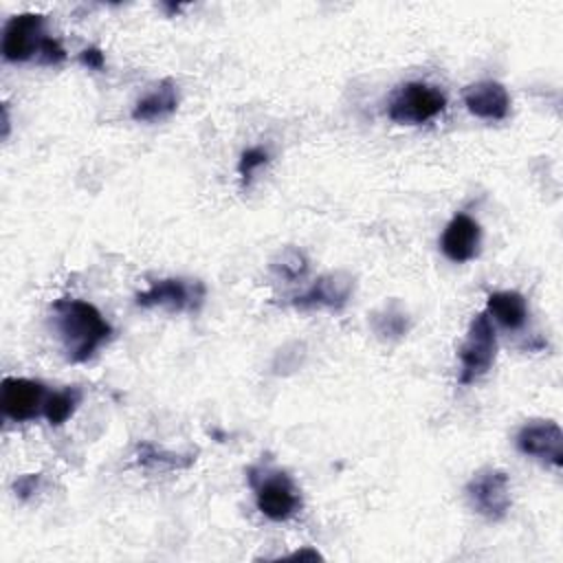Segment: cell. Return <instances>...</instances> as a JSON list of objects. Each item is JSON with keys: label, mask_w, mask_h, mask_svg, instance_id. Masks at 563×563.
Here are the masks:
<instances>
[{"label": "cell", "mask_w": 563, "mask_h": 563, "mask_svg": "<svg viewBox=\"0 0 563 563\" xmlns=\"http://www.w3.org/2000/svg\"><path fill=\"white\" fill-rule=\"evenodd\" d=\"M53 325L66 361L84 363L110 341L112 325L84 299H57L53 303Z\"/></svg>", "instance_id": "1"}, {"label": "cell", "mask_w": 563, "mask_h": 563, "mask_svg": "<svg viewBox=\"0 0 563 563\" xmlns=\"http://www.w3.org/2000/svg\"><path fill=\"white\" fill-rule=\"evenodd\" d=\"M249 484L255 493L257 510L273 521H286L301 506V495L284 471L271 466H251Z\"/></svg>", "instance_id": "2"}, {"label": "cell", "mask_w": 563, "mask_h": 563, "mask_svg": "<svg viewBox=\"0 0 563 563\" xmlns=\"http://www.w3.org/2000/svg\"><path fill=\"white\" fill-rule=\"evenodd\" d=\"M444 108L446 97L440 88L424 81H409L391 95L387 117L400 125H420L438 117Z\"/></svg>", "instance_id": "3"}, {"label": "cell", "mask_w": 563, "mask_h": 563, "mask_svg": "<svg viewBox=\"0 0 563 563\" xmlns=\"http://www.w3.org/2000/svg\"><path fill=\"white\" fill-rule=\"evenodd\" d=\"M497 356V336L493 321L486 312H479L473 317L466 339L460 347V383L471 385L479 376H484Z\"/></svg>", "instance_id": "4"}, {"label": "cell", "mask_w": 563, "mask_h": 563, "mask_svg": "<svg viewBox=\"0 0 563 563\" xmlns=\"http://www.w3.org/2000/svg\"><path fill=\"white\" fill-rule=\"evenodd\" d=\"M464 493L471 508L490 521L504 519L512 504L508 475L501 468H493V466L477 471L468 479Z\"/></svg>", "instance_id": "5"}, {"label": "cell", "mask_w": 563, "mask_h": 563, "mask_svg": "<svg viewBox=\"0 0 563 563\" xmlns=\"http://www.w3.org/2000/svg\"><path fill=\"white\" fill-rule=\"evenodd\" d=\"M205 299V286L198 279L167 277L154 282L147 290L136 295V306L141 308H167L172 312L198 310Z\"/></svg>", "instance_id": "6"}, {"label": "cell", "mask_w": 563, "mask_h": 563, "mask_svg": "<svg viewBox=\"0 0 563 563\" xmlns=\"http://www.w3.org/2000/svg\"><path fill=\"white\" fill-rule=\"evenodd\" d=\"M517 449L543 464L561 468L563 464V431L554 420H530L515 438Z\"/></svg>", "instance_id": "7"}, {"label": "cell", "mask_w": 563, "mask_h": 563, "mask_svg": "<svg viewBox=\"0 0 563 563\" xmlns=\"http://www.w3.org/2000/svg\"><path fill=\"white\" fill-rule=\"evenodd\" d=\"M44 40L42 13L13 15L2 31V55L7 62H26L42 51Z\"/></svg>", "instance_id": "8"}, {"label": "cell", "mask_w": 563, "mask_h": 563, "mask_svg": "<svg viewBox=\"0 0 563 563\" xmlns=\"http://www.w3.org/2000/svg\"><path fill=\"white\" fill-rule=\"evenodd\" d=\"M46 389L40 380L9 376L2 380V411L15 422H26L44 413Z\"/></svg>", "instance_id": "9"}, {"label": "cell", "mask_w": 563, "mask_h": 563, "mask_svg": "<svg viewBox=\"0 0 563 563\" xmlns=\"http://www.w3.org/2000/svg\"><path fill=\"white\" fill-rule=\"evenodd\" d=\"M354 290V277L345 271H332L321 275L303 295L292 299V306L301 310L310 308H332L339 310L347 303Z\"/></svg>", "instance_id": "10"}, {"label": "cell", "mask_w": 563, "mask_h": 563, "mask_svg": "<svg viewBox=\"0 0 563 563\" xmlns=\"http://www.w3.org/2000/svg\"><path fill=\"white\" fill-rule=\"evenodd\" d=\"M479 242H482V229L477 220H473L466 213H457L444 227L440 238V249L451 262L462 264V262H471L479 253Z\"/></svg>", "instance_id": "11"}, {"label": "cell", "mask_w": 563, "mask_h": 563, "mask_svg": "<svg viewBox=\"0 0 563 563\" xmlns=\"http://www.w3.org/2000/svg\"><path fill=\"white\" fill-rule=\"evenodd\" d=\"M464 106L471 114L486 121H501L510 112V95L504 84L493 79H482L464 90Z\"/></svg>", "instance_id": "12"}, {"label": "cell", "mask_w": 563, "mask_h": 563, "mask_svg": "<svg viewBox=\"0 0 563 563\" xmlns=\"http://www.w3.org/2000/svg\"><path fill=\"white\" fill-rule=\"evenodd\" d=\"M176 108H178V86L174 79H163L134 103L132 119L141 123H154L174 114Z\"/></svg>", "instance_id": "13"}, {"label": "cell", "mask_w": 563, "mask_h": 563, "mask_svg": "<svg viewBox=\"0 0 563 563\" xmlns=\"http://www.w3.org/2000/svg\"><path fill=\"white\" fill-rule=\"evenodd\" d=\"M486 314L508 330H519L528 321L526 297L517 290L490 292L486 301Z\"/></svg>", "instance_id": "14"}, {"label": "cell", "mask_w": 563, "mask_h": 563, "mask_svg": "<svg viewBox=\"0 0 563 563\" xmlns=\"http://www.w3.org/2000/svg\"><path fill=\"white\" fill-rule=\"evenodd\" d=\"M79 402H81V389L79 387L59 389V391L46 396L44 416H46V420L53 427H59V424H64L77 411Z\"/></svg>", "instance_id": "15"}, {"label": "cell", "mask_w": 563, "mask_h": 563, "mask_svg": "<svg viewBox=\"0 0 563 563\" xmlns=\"http://www.w3.org/2000/svg\"><path fill=\"white\" fill-rule=\"evenodd\" d=\"M372 328L380 339H400L409 330V317L398 303H389L372 314Z\"/></svg>", "instance_id": "16"}, {"label": "cell", "mask_w": 563, "mask_h": 563, "mask_svg": "<svg viewBox=\"0 0 563 563\" xmlns=\"http://www.w3.org/2000/svg\"><path fill=\"white\" fill-rule=\"evenodd\" d=\"M136 457L143 466H152V468H187L194 464V453H187V455H180V453H172V451H163V449H156L154 444L150 442H143L139 444L136 449Z\"/></svg>", "instance_id": "17"}, {"label": "cell", "mask_w": 563, "mask_h": 563, "mask_svg": "<svg viewBox=\"0 0 563 563\" xmlns=\"http://www.w3.org/2000/svg\"><path fill=\"white\" fill-rule=\"evenodd\" d=\"M273 271H275L279 277L295 282V279H299V277L306 275V271H308V260H306V255H303L301 251H297V249H286V251L279 253V257L273 262Z\"/></svg>", "instance_id": "18"}, {"label": "cell", "mask_w": 563, "mask_h": 563, "mask_svg": "<svg viewBox=\"0 0 563 563\" xmlns=\"http://www.w3.org/2000/svg\"><path fill=\"white\" fill-rule=\"evenodd\" d=\"M268 163V152L264 147H249L242 152L240 156V163H238V172L242 176L244 183H251L253 174Z\"/></svg>", "instance_id": "19"}, {"label": "cell", "mask_w": 563, "mask_h": 563, "mask_svg": "<svg viewBox=\"0 0 563 563\" xmlns=\"http://www.w3.org/2000/svg\"><path fill=\"white\" fill-rule=\"evenodd\" d=\"M64 59H66V51L59 44V40L46 37L44 44H42V51H40V62L42 64H59Z\"/></svg>", "instance_id": "20"}, {"label": "cell", "mask_w": 563, "mask_h": 563, "mask_svg": "<svg viewBox=\"0 0 563 563\" xmlns=\"http://www.w3.org/2000/svg\"><path fill=\"white\" fill-rule=\"evenodd\" d=\"M79 62H81L84 66L92 68V70H101L103 64H106V57H103V53H101L99 48L90 46V48H84V51L79 53Z\"/></svg>", "instance_id": "21"}, {"label": "cell", "mask_w": 563, "mask_h": 563, "mask_svg": "<svg viewBox=\"0 0 563 563\" xmlns=\"http://www.w3.org/2000/svg\"><path fill=\"white\" fill-rule=\"evenodd\" d=\"M37 484H40V475H24L15 482V495L20 499H26L31 493L37 490Z\"/></svg>", "instance_id": "22"}]
</instances>
